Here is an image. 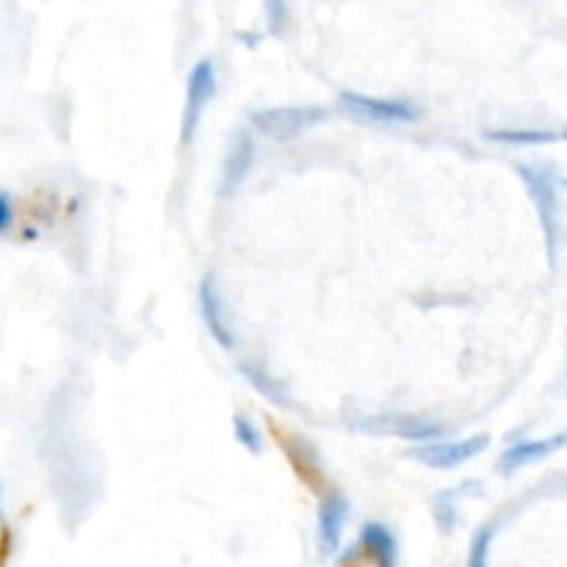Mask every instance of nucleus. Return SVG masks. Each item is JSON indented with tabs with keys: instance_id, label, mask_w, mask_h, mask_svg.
Wrapping results in <instances>:
<instances>
[{
	"instance_id": "1",
	"label": "nucleus",
	"mask_w": 567,
	"mask_h": 567,
	"mask_svg": "<svg viewBox=\"0 0 567 567\" xmlns=\"http://www.w3.org/2000/svg\"><path fill=\"white\" fill-rule=\"evenodd\" d=\"M515 172L523 180V186L532 197L537 216H540V225L545 233V247H548V260H556V244H559V194H556L554 178L551 172L543 166L534 164H518Z\"/></svg>"
},
{
	"instance_id": "2",
	"label": "nucleus",
	"mask_w": 567,
	"mask_h": 567,
	"mask_svg": "<svg viewBox=\"0 0 567 567\" xmlns=\"http://www.w3.org/2000/svg\"><path fill=\"white\" fill-rule=\"evenodd\" d=\"M327 119V111L316 106H283L263 108L252 114V128L260 130L274 142H291L296 136L313 130L319 122Z\"/></svg>"
},
{
	"instance_id": "3",
	"label": "nucleus",
	"mask_w": 567,
	"mask_h": 567,
	"mask_svg": "<svg viewBox=\"0 0 567 567\" xmlns=\"http://www.w3.org/2000/svg\"><path fill=\"white\" fill-rule=\"evenodd\" d=\"M341 108L349 117L360 119V122H371V125H410L421 117L418 108L402 100H382V97H366L355 95V92H343Z\"/></svg>"
},
{
	"instance_id": "4",
	"label": "nucleus",
	"mask_w": 567,
	"mask_h": 567,
	"mask_svg": "<svg viewBox=\"0 0 567 567\" xmlns=\"http://www.w3.org/2000/svg\"><path fill=\"white\" fill-rule=\"evenodd\" d=\"M487 435H473L465 440H438V443H429V446H418L410 451V457L418 462H424L429 468H440V471H449V468H460L465 462H471L473 457H479L487 449Z\"/></svg>"
},
{
	"instance_id": "5",
	"label": "nucleus",
	"mask_w": 567,
	"mask_h": 567,
	"mask_svg": "<svg viewBox=\"0 0 567 567\" xmlns=\"http://www.w3.org/2000/svg\"><path fill=\"white\" fill-rule=\"evenodd\" d=\"M216 95V70L211 59L197 61L189 72V89H186V106H183V142H191L194 130L200 125L205 106Z\"/></svg>"
},
{
	"instance_id": "6",
	"label": "nucleus",
	"mask_w": 567,
	"mask_h": 567,
	"mask_svg": "<svg viewBox=\"0 0 567 567\" xmlns=\"http://www.w3.org/2000/svg\"><path fill=\"white\" fill-rule=\"evenodd\" d=\"M349 520V501L338 493L324 496L319 507V548L324 556L338 554L343 540V526Z\"/></svg>"
},
{
	"instance_id": "7",
	"label": "nucleus",
	"mask_w": 567,
	"mask_h": 567,
	"mask_svg": "<svg viewBox=\"0 0 567 567\" xmlns=\"http://www.w3.org/2000/svg\"><path fill=\"white\" fill-rule=\"evenodd\" d=\"M565 446H567V432H562V435H551V438H540V440H520V443L509 446V449L501 454L498 471L515 473L518 468H526V465H534V462L551 457L554 451L565 449Z\"/></svg>"
},
{
	"instance_id": "8",
	"label": "nucleus",
	"mask_w": 567,
	"mask_h": 567,
	"mask_svg": "<svg viewBox=\"0 0 567 567\" xmlns=\"http://www.w3.org/2000/svg\"><path fill=\"white\" fill-rule=\"evenodd\" d=\"M197 302H200V316L205 321V327L213 335V341L219 343L222 349H233V332L227 327L225 319V305H222V296H219V288L213 285L211 277H205L200 283V291H197Z\"/></svg>"
},
{
	"instance_id": "9",
	"label": "nucleus",
	"mask_w": 567,
	"mask_h": 567,
	"mask_svg": "<svg viewBox=\"0 0 567 567\" xmlns=\"http://www.w3.org/2000/svg\"><path fill=\"white\" fill-rule=\"evenodd\" d=\"M252 164H255V142H252V136H249L247 130H241L236 139H233V144H230L225 166H222V191L225 194L236 191L249 175Z\"/></svg>"
},
{
	"instance_id": "10",
	"label": "nucleus",
	"mask_w": 567,
	"mask_h": 567,
	"mask_svg": "<svg viewBox=\"0 0 567 567\" xmlns=\"http://www.w3.org/2000/svg\"><path fill=\"white\" fill-rule=\"evenodd\" d=\"M272 432L277 435V443L285 446L288 451V457H291V465L296 468V473L308 482L313 490H321V482H324V476H321V468H319V460L316 457H308V443H302V440H296L294 435H288V432H280L277 424H272Z\"/></svg>"
},
{
	"instance_id": "11",
	"label": "nucleus",
	"mask_w": 567,
	"mask_h": 567,
	"mask_svg": "<svg viewBox=\"0 0 567 567\" xmlns=\"http://www.w3.org/2000/svg\"><path fill=\"white\" fill-rule=\"evenodd\" d=\"M360 551L371 556L379 567L396 565V537H393L382 523H377V520H371V523L363 526Z\"/></svg>"
},
{
	"instance_id": "12",
	"label": "nucleus",
	"mask_w": 567,
	"mask_h": 567,
	"mask_svg": "<svg viewBox=\"0 0 567 567\" xmlns=\"http://www.w3.org/2000/svg\"><path fill=\"white\" fill-rule=\"evenodd\" d=\"M487 139L501 144H548L554 142L556 136L554 133H548V130L515 128V130H487Z\"/></svg>"
},
{
	"instance_id": "13",
	"label": "nucleus",
	"mask_w": 567,
	"mask_h": 567,
	"mask_svg": "<svg viewBox=\"0 0 567 567\" xmlns=\"http://www.w3.org/2000/svg\"><path fill=\"white\" fill-rule=\"evenodd\" d=\"M233 432H236V440L249 454H260V451H263L260 429L249 421L247 415H236V418H233Z\"/></svg>"
},
{
	"instance_id": "14",
	"label": "nucleus",
	"mask_w": 567,
	"mask_h": 567,
	"mask_svg": "<svg viewBox=\"0 0 567 567\" xmlns=\"http://www.w3.org/2000/svg\"><path fill=\"white\" fill-rule=\"evenodd\" d=\"M396 435H402L404 440H429V438H443V429L438 424H424V421H399V424L390 426Z\"/></svg>"
},
{
	"instance_id": "15",
	"label": "nucleus",
	"mask_w": 567,
	"mask_h": 567,
	"mask_svg": "<svg viewBox=\"0 0 567 567\" xmlns=\"http://www.w3.org/2000/svg\"><path fill=\"white\" fill-rule=\"evenodd\" d=\"M490 543H493V529L490 526L479 529L471 543L468 567H490Z\"/></svg>"
},
{
	"instance_id": "16",
	"label": "nucleus",
	"mask_w": 567,
	"mask_h": 567,
	"mask_svg": "<svg viewBox=\"0 0 567 567\" xmlns=\"http://www.w3.org/2000/svg\"><path fill=\"white\" fill-rule=\"evenodd\" d=\"M451 496H454V490H446V493H440V496L435 498V520H438V526L446 534H449L451 529H454V523H457V507H454Z\"/></svg>"
},
{
	"instance_id": "17",
	"label": "nucleus",
	"mask_w": 567,
	"mask_h": 567,
	"mask_svg": "<svg viewBox=\"0 0 567 567\" xmlns=\"http://www.w3.org/2000/svg\"><path fill=\"white\" fill-rule=\"evenodd\" d=\"M17 225V205H14L12 191L0 189V238H6Z\"/></svg>"
},
{
	"instance_id": "18",
	"label": "nucleus",
	"mask_w": 567,
	"mask_h": 567,
	"mask_svg": "<svg viewBox=\"0 0 567 567\" xmlns=\"http://www.w3.org/2000/svg\"><path fill=\"white\" fill-rule=\"evenodd\" d=\"M266 3V17H269V25H272L274 34H283L285 25H288V6L285 0H263Z\"/></svg>"
},
{
	"instance_id": "19",
	"label": "nucleus",
	"mask_w": 567,
	"mask_h": 567,
	"mask_svg": "<svg viewBox=\"0 0 567 567\" xmlns=\"http://www.w3.org/2000/svg\"><path fill=\"white\" fill-rule=\"evenodd\" d=\"M565 139H567V130H565Z\"/></svg>"
},
{
	"instance_id": "20",
	"label": "nucleus",
	"mask_w": 567,
	"mask_h": 567,
	"mask_svg": "<svg viewBox=\"0 0 567 567\" xmlns=\"http://www.w3.org/2000/svg\"><path fill=\"white\" fill-rule=\"evenodd\" d=\"M565 189H567V180H565Z\"/></svg>"
}]
</instances>
